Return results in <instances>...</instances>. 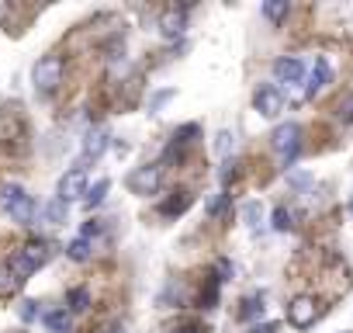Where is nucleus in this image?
Listing matches in <instances>:
<instances>
[{"mask_svg": "<svg viewBox=\"0 0 353 333\" xmlns=\"http://www.w3.org/2000/svg\"><path fill=\"white\" fill-rule=\"evenodd\" d=\"M291 226H294V212L284 209V205H277V209H274V229H277V233H288Z\"/></svg>", "mask_w": 353, "mask_h": 333, "instance_id": "nucleus-21", "label": "nucleus"}, {"mask_svg": "<svg viewBox=\"0 0 353 333\" xmlns=\"http://www.w3.org/2000/svg\"><path fill=\"white\" fill-rule=\"evenodd\" d=\"M63 73H66L63 56H42V59L32 66V84H35L42 94H52V91L63 84Z\"/></svg>", "mask_w": 353, "mask_h": 333, "instance_id": "nucleus-4", "label": "nucleus"}, {"mask_svg": "<svg viewBox=\"0 0 353 333\" xmlns=\"http://www.w3.org/2000/svg\"><path fill=\"white\" fill-rule=\"evenodd\" d=\"M270 146L274 153H281V163L291 166L301 153V125L298 122H288V125H277L274 135H270Z\"/></svg>", "mask_w": 353, "mask_h": 333, "instance_id": "nucleus-3", "label": "nucleus"}, {"mask_svg": "<svg viewBox=\"0 0 353 333\" xmlns=\"http://www.w3.org/2000/svg\"><path fill=\"white\" fill-rule=\"evenodd\" d=\"M229 202H232L229 195H215V198L208 202V216H212V219H219V216H225V212H229Z\"/></svg>", "mask_w": 353, "mask_h": 333, "instance_id": "nucleus-22", "label": "nucleus"}, {"mask_svg": "<svg viewBox=\"0 0 353 333\" xmlns=\"http://www.w3.org/2000/svg\"><path fill=\"white\" fill-rule=\"evenodd\" d=\"M291 184H294V188H305V184H308V174H291Z\"/></svg>", "mask_w": 353, "mask_h": 333, "instance_id": "nucleus-35", "label": "nucleus"}, {"mask_svg": "<svg viewBox=\"0 0 353 333\" xmlns=\"http://www.w3.org/2000/svg\"><path fill=\"white\" fill-rule=\"evenodd\" d=\"M18 316H21L25 323H35V319H39V302H35V298H25V302L18 305Z\"/></svg>", "mask_w": 353, "mask_h": 333, "instance_id": "nucleus-24", "label": "nucleus"}, {"mask_svg": "<svg viewBox=\"0 0 353 333\" xmlns=\"http://www.w3.org/2000/svg\"><path fill=\"white\" fill-rule=\"evenodd\" d=\"M253 108H256L263 118H277L281 108H284V97H281V91H277L274 84H260V87L253 91Z\"/></svg>", "mask_w": 353, "mask_h": 333, "instance_id": "nucleus-8", "label": "nucleus"}, {"mask_svg": "<svg viewBox=\"0 0 353 333\" xmlns=\"http://www.w3.org/2000/svg\"><path fill=\"white\" fill-rule=\"evenodd\" d=\"M288 11H291V8H288V0H277V4H263V15H267L270 21H281Z\"/></svg>", "mask_w": 353, "mask_h": 333, "instance_id": "nucleus-25", "label": "nucleus"}, {"mask_svg": "<svg viewBox=\"0 0 353 333\" xmlns=\"http://www.w3.org/2000/svg\"><path fill=\"white\" fill-rule=\"evenodd\" d=\"M46 260H49V243L35 240V243H25V247L11 257V267H8V271H11V278L21 285V281H28Z\"/></svg>", "mask_w": 353, "mask_h": 333, "instance_id": "nucleus-2", "label": "nucleus"}, {"mask_svg": "<svg viewBox=\"0 0 353 333\" xmlns=\"http://www.w3.org/2000/svg\"><path fill=\"white\" fill-rule=\"evenodd\" d=\"M125 184H128V191L132 195H156L159 191V184H163V166L159 163H145V166H135V171L125 178Z\"/></svg>", "mask_w": 353, "mask_h": 333, "instance_id": "nucleus-5", "label": "nucleus"}, {"mask_svg": "<svg viewBox=\"0 0 353 333\" xmlns=\"http://www.w3.org/2000/svg\"><path fill=\"white\" fill-rule=\"evenodd\" d=\"M232 278V264L229 260H219L215 264V285H222V281H229Z\"/></svg>", "mask_w": 353, "mask_h": 333, "instance_id": "nucleus-27", "label": "nucleus"}, {"mask_svg": "<svg viewBox=\"0 0 353 333\" xmlns=\"http://www.w3.org/2000/svg\"><path fill=\"white\" fill-rule=\"evenodd\" d=\"M0 209H4L14 222H21V226H32L35 222V198L21 188V184H4L0 188Z\"/></svg>", "mask_w": 353, "mask_h": 333, "instance_id": "nucleus-1", "label": "nucleus"}, {"mask_svg": "<svg viewBox=\"0 0 353 333\" xmlns=\"http://www.w3.org/2000/svg\"><path fill=\"white\" fill-rule=\"evenodd\" d=\"M90 254H94V243H90V240H83V236L70 240V247H66V257H70V260H77V264L90 260Z\"/></svg>", "mask_w": 353, "mask_h": 333, "instance_id": "nucleus-18", "label": "nucleus"}, {"mask_svg": "<svg viewBox=\"0 0 353 333\" xmlns=\"http://www.w3.org/2000/svg\"><path fill=\"white\" fill-rule=\"evenodd\" d=\"M236 178H239V160H229L225 171H222V184H229V181H236Z\"/></svg>", "mask_w": 353, "mask_h": 333, "instance_id": "nucleus-30", "label": "nucleus"}, {"mask_svg": "<svg viewBox=\"0 0 353 333\" xmlns=\"http://www.w3.org/2000/svg\"><path fill=\"white\" fill-rule=\"evenodd\" d=\"M232 146H236V135H232V132H222V135H219V153H229Z\"/></svg>", "mask_w": 353, "mask_h": 333, "instance_id": "nucleus-32", "label": "nucleus"}, {"mask_svg": "<svg viewBox=\"0 0 353 333\" xmlns=\"http://www.w3.org/2000/svg\"><path fill=\"white\" fill-rule=\"evenodd\" d=\"M339 122H343V125H353V94L339 104Z\"/></svg>", "mask_w": 353, "mask_h": 333, "instance_id": "nucleus-28", "label": "nucleus"}, {"mask_svg": "<svg viewBox=\"0 0 353 333\" xmlns=\"http://www.w3.org/2000/svg\"><path fill=\"white\" fill-rule=\"evenodd\" d=\"M42 323H46L49 333H70V330H73V316H70L66 309H52V312H46Z\"/></svg>", "mask_w": 353, "mask_h": 333, "instance_id": "nucleus-14", "label": "nucleus"}, {"mask_svg": "<svg viewBox=\"0 0 353 333\" xmlns=\"http://www.w3.org/2000/svg\"><path fill=\"white\" fill-rule=\"evenodd\" d=\"M250 333H277V326H274V323H256Z\"/></svg>", "mask_w": 353, "mask_h": 333, "instance_id": "nucleus-33", "label": "nucleus"}, {"mask_svg": "<svg viewBox=\"0 0 353 333\" xmlns=\"http://www.w3.org/2000/svg\"><path fill=\"white\" fill-rule=\"evenodd\" d=\"M173 97V91H159V94H152V101H149V111H159L166 101Z\"/></svg>", "mask_w": 353, "mask_h": 333, "instance_id": "nucleus-31", "label": "nucleus"}, {"mask_svg": "<svg viewBox=\"0 0 353 333\" xmlns=\"http://www.w3.org/2000/svg\"><path fill=\"white\" fill-rule=\"evenodd\" d=\"M191 202H194V198H191L188 191H173V198H166V202L159 205V216H163V219H176V216H184V212L191 209Z\"/></svg>", "mask_w": 353, "mask_h": 333, "instance_id": "nucleus-12", "label": "nucleus"}, {"mask_svg": "<svg viewBox=\"0 0 353 333\" xmlns=\"http://www.w3.org/2000/svg\"><path fill=\"white\" fill-rule=\"evenodd\" d=\"M66 216H70V205H66V202L52 198V202L46 205V219H49L52 226H63V222H66Z\"/></svg>", "mask_w": 353, "mask_h": 333, "instance_id": "nucleus-19", "label": "nucleus"}, {"mask_svg": "<svg viewBox=\"0 0 353 333\" xmlns=\"http://www.w3.org/2000/svg\"><path fill=\"white\" fill-rule=\"evenodd\" d=\"M108 333H125V330H108Z\"/></svg>", "mask_w": 353, "mask_h": 333, "instance_id": "nucleus-36", "label": "nucleus"}, {"mask_svg": "<svg viewBox=\"0 0 353 333\" xmlns=\"http://www.w3.org/2000/svg\"><path fill=\"white\" fill-rule=\"evenodd\" d=\"M170 333H205V330H201V326H194V323H191V326H176V330H170Z\"/></svg>", "mask_w": 353, "mask_h": 333, "instance_id": "nucleus-34", "label": "nucleus"}, {"mask_svg": "<svg viewBox=\"0 0 353 333\" xmlns=\"http://www.w3.org/2000/svg\"><path fill=\"white\" fill-rule=\"evenodd\" d=\"M83 191H87V166H70V171L59 178V188H56V198L59 202H77V198H83Z\"/></svg>", "mask_w": 353, "mask_h": 333, "instance_id": "nucleus-6", "label": "nucleus"}, {"mask_svg": "<svg viewBox=\"0 0 353 333\" xmlns=\"http://www.w3.org/2000/svg\"><path fill=\"white\" fill-rule=\"evenodd\" d=\"M263 309H267V305H263V295H260V292H253V295H246V298H243V305H239V319H246V323H250V319H260V316H263Z\"/></svg>", "mask_w": 353, "mask_h": 333, "instance_id": "nucleus-15", "label": "nucleus"}, {"mask_svg": "<svg viewBox=\"0 0 353 333\" xmlns=\"http://www.w3.org/2000/svg\"><path fill=\"white\" fill-rule=\"evenodd\" d=\"M108 191H111V181H108V178H101L94 188H87V191H83V205H87V209H97V205L108 198Z\"/></svg>", "mask_w": 353, "mask_h": 333, "instance_id": "nucleus-17", "label": "nucleus"}, {"mask_svg": "<svg viewBox=\"0 0 353 333\" xmlns=\"http://www.w3.org/2000/svg\"><path fill=\"white\" fill-rule=\"evenodd\" d=\"M215 302H219V285L212 281V288L201 295V309H215Z\"/></svg>", "mask_w": 353, "mask_h": 333, "instance_id": "nucleus-29", "label": "nucleus"}, {"mask_svg": "<svg viewBox=\"0 0 353 333\" xmlns=\"http://www.w3.org/2000/svg\"><path fill=\"white\" fill-rule=\"evenodd\" d=\"M329 80H332V70H329V63H325V59H319V63L312 66V73H308V84H305V94H308V97H315V94H322V91L329 87Z\"/></svg>", "mask_w": 353, "mask_h": 333, "instance_id": "nucleus-10", "label": "nucleus"}, {"mask_svg": "<svg viewBox=\"0 0 353 333\" xmlns=\"http://www.w3.org/2000/svg\"><path fill=\"white\" fill-rule=\"evenodd\" d=\"M66 302H70V312H87L90 309V292L87 288H70Z\"/></svg>", "mask_w": 353, "mask_h": 333, "instance_id": "nucleus-20", "label": "nucleus"}, {"mask_svg": "<svg viewBox=\"0 0 353 333\" xmlns=\"http://www.w3.org/2000/svg\"><path fill=\"white\" fill-rule=\"evenodd\" d=\"M270 70H274V80H277V84H288V87L305 80V63H301L298 56H281V59H274Z\"/></svg>", "mask_w": 353, "mask_h": 333, "instance_id": "nucleus-9", "label": "nucleus"}, {"mask_svg": "<svg viewBox=\"0 0 353 333\" xmlns=\"http://www.w3.org/2000/svg\"><path fill=\"white\" fill-rule=\"evenodd\" d=\"M14 288H18V281L11 278V271L0 267V295H8V292H14Z\"/></svg>", "mask_w": 353, "mask_h": 333, "instance_id": "nucleus-26", "label": "nucleus"}, {"mask_svg": "<svg viewBox=\"0 0 353 333\" xmlns=\"http://www.w3.org/2000/svg\"><path fill=\"white\" fill-rule=\"evenodd\" d=\"M198 135H201V125H194V122L181 125V129L173 132V146H170V153H173V149H184V146H191Z\"/></svg>", "mask_w": 353, "mask_h": 333, "instance_id": "nucleus-16", "label": "nucleus"}, {"mask_svg": "<svg viewBox=\"0 0 353 333\" xmlns=\"http://www.w3.org/2000/svg\"><path fill=\"white\" fill-rule=\"evenodd\" d=\"M104 149H108V132H104V129H94V132L83 139V163L97 160Z\"/></svg>", "mask_w": 353, "mask_h": 333, "instance_id": "nucleus-13", "label": "nucleus"}, {"mask_svg": "<svg viewBox=\"0 0 353 333\" xmlns=\"http://www.w3.org/2000/svg\"><path fill=\"white\" fill-rule=\"evenodd\" d=\"M315 316H319V305H315L312 295H298V298L288 302V323L294 330H308L315 323Z\"/></svg>", "mask_w": 353, "mask_h": 333, "instance_id": "nucleus-7", "label": "nucleus"}, {"mask_svg": "<svg viewBox=\"0 0 353 333\" xmlns=\"http://www.w3.org/2000/svg\"><path fill=\"white\" fill-rule=\"evenodd\" d=\"M184 25H188V18H184V11H176V8H170V11L159 18V32H163V39L184 35Z\"/></svg>", "mask_w": 353, "mask_h": 333, "instance_id": "nucleus-11", "label": "nucleus"}, {"mask_svg": "<svg viewBox=\"0 0 353 333\" xmlns=\"http://www.w3.org/2000/svg\"><path fill=\"white\" fill-rule=\"evenodd\" d=\"M243 219H246L250 229H256V226H260V202H246V205H243Z\"/></svg>", "mask_w": 353, "mask_h": 333, "instance_id": "nucleus-23", "label": "nucleus"}]
</instances>
